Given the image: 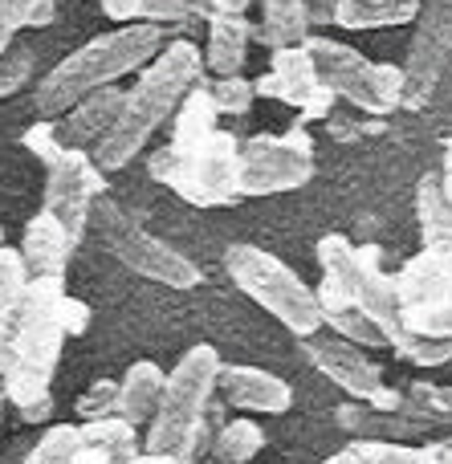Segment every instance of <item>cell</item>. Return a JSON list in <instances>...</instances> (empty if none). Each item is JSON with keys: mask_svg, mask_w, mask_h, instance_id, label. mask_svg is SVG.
Listing matches in <instances>:
<instances>
[{"mask_svg": "<svg viewBox=\"0 0 452 464\" xmlns=\"http://www.w3.org/2000/svg\"><path fill=\"white\" fill-rule=\"evenodd\" d=\"M200 82H204L200 45H192L188 37L168 41V45L139 70L135 86L122 90L119 119H114V127L102 135V143L90 151L98 168L102 171L127 168V163L147 147V139L179 111V102H184Z\"/></svg>", "mask_w": 452, "mask_h": 464, "instance_id": "6da1fadb", "label": "cell"}, {"mask_svg": "<svg viewBox=\"0 0 452 464\" xmlns=\"http://www.w3.org/2000/svg\"><path fill=\"white\" fill-rule=\"evenodd\" d=\"M318 265H322V281L334 285L351 305L367 314L388 338V346L399 359L416 362V367H445L452 362V343L445 338H424L404 326V314L396 302V281L383 269V253L375 245H355L342 232H326L318 240Z\"/></svg>", "mask_w": 452, "mask_h": 464, "instance_id": "7a4b0ae2", "label": "cell"}, {"mask_svg": "<svg viewBox=\"0 0 452 464\" xmlns=\"http://www.w3.org/2000/svg\"><path fill=\"white\" fill-rule=\"evenodd\" d=\"M65 294V277H29V289L16 310V334L5 367L8 408L21 411L24 424H45L53 416V375L65 346V330L57 305Z\"/></svg>", "mask_w": 452, "mask_h": 464, "instance_id": "3957f363", "label": "cell"}, {"mask_svg": "<svg viewBox=\"0 0 452 464\" xmlns=\"http://www.w3.org/2000/svg\"><path fill=\"white\" fill-rule=\"evenodd\" d=\"M163 45H168V29H159V24H151V21L119 24V29L86 41L82 49H73L70 57H62V62L37 82L33 106H37L41 119H57V114H65L86 94L106 90L119 78H127V73L143 70Z\"/></svg>", "mask_w": 452, "mask_h": 464, "instance_id": "277c9868", "label": "cell"}, {"mask_svg": "<svg viewBox=\"0 0 452 464\" xmlns=\"http://www.w3.org/2000/svg\"><path fill=\"white\" fill-rule=\"evenodd\" d=\"M216 375H220L216 346L200 343L179 354V362L163 379V395L151 424H147L143 452L171 457L179 464L196 460V452L204 449V420H208L212 395H216Z\"/></svg>", "mask_w": 452, "mask_h": 464, "instance_id": "5b68a950", "label": "cell"}, {"mask_svg": "<svg viewBox=\"0 0 452 464\" xmlns=\"http://www.w3.org/2000/svg\"><path fill=\"white\" fill-rule=\"evenodd\" d=\"M225 269L233 285L241 289L249 302H257L269 318H277L290 334L310 338L322 330V310H318V294L282 261V256L265 253L257 245H228Z\"/></svg>", "mask_w": 452, "mask_h": 464, "instance_id": "8992f818", "label": "cell"}, {"mask_svg": "<svg viewBox=\"0 0 452 464\" xmlns=\"http://www.w3.org/2000/svg\"><path fill=\"white\" fill-rule=\"evenodd\" d=\"M90 225L98 228L106 253L119 265L135 269L139 277L155 281V285L168 289H196L200 285V265L192 256H184L179 248H171L168 240H159L155 232H147L130 212H122L111 196H98L94 208H90Z\"/></svg>", "mask_w": 452, "mask_h": 464, "instance_id": "52a82bcc", "label": "cell"}, {"mask_svg": "<svg viewBox=\"0 0 452 464\" xmlns=\"http://www.w3.org/2000/svg\"><path fill=\"white\" fill-rule=\"evenodd\" d=\"M306 53L314 62V73L322 82V90H331L334 98H347L351 106L367 114H391L404 102V70L388 62H371L359 49L342 45L331 37H306Z\"/></svg>", "mask_w": 452, "mask_h": 464, "instance_id": "ba28073f", "label": "cell"}, {"mask_svg": "<svg viewBox=\"0 0 452 464\" xmlns=\"http://www.w3.org/2000/svg\"><path fill=\"white\" fill-rule=\"evenodd\" d=\"M236 155H241L236 135L216 127L188 160H159L155 155L151 176L196 208H220V204L236 200Z\"/></svg>", "mask_w": 452, "mask_h": 464, "instance_id": "9c48e42d", "label": "cell"}, {"mask_svg": "<svg viewBox=\"0 0 452 464\" xmlns=\"http://www.w3.org/2000/svg\"><path fill=\"white\" fill-rule=\"evenodd\" d=\"M314 176V143L302 127L285 135H253L236 155V196H277L310 184Z\"/></svg>", "mask_w": 452, "mask_h": 464, "instance_id": "30bf717a", "label": "cell"}, {"mask_svg": "<svg viewBox=\"0 0 452 464\" xmlns=\"http://www.w3.org/2000/svg\"><path fill=\"white\" fill-rule=\"evenodd\" d=\"M41 163H45V204L41 208L62 220L73 240H82V232L90 225V208H94L98 196H106L102 168L94 163L90 151H78V147L65 143L41 155Z\"/></svg>", "mask_w": 452, "mask_h": 464, "instance_id": "8fae6325", "label": "cell"}, {"mask_svg": "<svg viewBox=\"0 0 452 464\" xmlns=\"http://www.w3.org/2000/svg\"><path fill=\"white\" fill-rule=\"evenodd\" d=\"M448 65H452V0H420L408 62L399 65L404 70V102L399 106L424 111Z\"/></svg>", "mask_w": 452, "mask_h": 464, "instance_id": "7c38bea8", "label": "cell"}, {"mask_svg": "<svg viewBox=\"0 0 452 464\" xmlns=\"http://www.w3.org/2000/svg\"><path fill=\"white\" fill-rule=\"evenodd\" d=\"M302 346H306V359L314 362L334 387H342L355 403L383 408V411L399 408V392L383 383V371L367 359L363 346L347 343V338L331 334V330H318V334L302 338Z\"/></svg>", "mask_w": 452, "mask_h": 464, "instance_id": "4fadbf2b", "label": "cell"}, {"mask_svg": "<svg viewBox=\"0 0 452 464\" xmlns=\"http://www.w3.org/2000/svg\"><path fill=\"white\" fill-rule=\"evenodd\" d=\"M253 90L274 98V102L298 106L302 114H322L334 98L331 90H322V82H318L306 45L274 49V53H269V73H261V78L253 82Z\"/></svg>", "mask_w": 452, "mask_h": 464, "instance_id": "5bb4252c", "label": "cell"}, {"mask_svg": "<svg viewBox=\"0 0 452 464\" xmlns=\"http://www.w3.org/2000/svg\"><path fill=\"white\" fill-rule=\"evenodd\" d=\"M391 281L404 318L452 302V248H420Z\"/></svg>", "mask_w": 452, "mask_h": 464, "instance_id": "9a60e30c", "label": "cell"}, {"mask_svg": "<svg viewBox=\"0 0 452 464\" xmlns=\"http://www.w3.org/2000/svg\"><path fill=\"white\" fill-rule=\"evenodd\" d=\"M216 392L225 395L228 408L249 411V416H282L293 408V387L265 367H241V362L225 367L220 362Z\"/></svg>", "mask_w": 452, "mask_h": 464, "instance_id": "2e32d148", "label": "cell"}, {"mask_svg": "<svg viewBox=\"0 0 452 464\" xmlns=\"http://www.w3.org/2000/svg\"><path fill=\"white\" fill-rule=\"evenodd\" d=\"M73 248H78V240L70 237V228L41 208L37 217H29V225H24V237H21L16 253H21L29 277H65Z\"/></svg>", "mask_w": 452, "mask_h": 464, "instance_id": "e0dca14e", "label": "cell"}, {"mask_svg": "<svg viewBox=\"0 0 452 464\" xmlns=\"http://www.w3.org/2000/svg\"><path fill=\"white\" fill-rule=\"evenodd\" d=\"M122 111V90L119 86H106V90H94L86 94L82 102H73L65 111V119L57 122V139L65 147H78V151H94L102 143V135L114 127Z\"/></svg>", "mask_w": 452, "mask_h": 464, "instance_id": "ac0fdd59", "label": "cell"}, {"mask_svg": "<svg viewBox=\"0 0 452 464\" xmlns=\"http://www.w3.org/2000/svg\"><path fill=\"white\" fill-rule=\"evenodd\" d=\"M253 41V24L236 13H208V49H204V70L216 78H236L245 70Z\"/></svg>", "mask_w": 452, "mask_h": 464, "instance_id": "d6986e66", "label": "cell"}, {"mask_svg": "<svg viewBox=\"0 0 452 464\" xmlns=\"http://www.w3.org/2000/svg\"><path fill=\"white\" fill-rule=\"evenodd\" d=\"M163 379L168 375H163L159 362H151V359L130 362L119 392H114V416L127 420L130 428L151 424L155 408H159V395H163Z\"/></svg>", "mask_w": 452, "mask_h": 464, "instance_id": "ffe728a7", "label": "cell"}, {"mask_svg": "<svg viewBox=\"0 0 452 464\" xmlns=\"http://www.w3.org/2000/svg\"><path fill=\"white\" fill-rule=\"evenodd\" d=\"M326 464H452V444L420 449V444L399 440H351Z\"/></svg>", "mask_w": 452, "mask_h": 464, "instance_id": "44dd1931", "label": "cell"}, {"mask_svg": "<svg viewBox=\"0 0 452 464\" xmlns=\"http://www.w3.org/2000/svg\"><path fill=\"white\" fill-rule=\"evenodd\" d=\"M339 428L351 432L355 440H416L424 432L416 420H408L399 408L383 411V408H367V403H342L339 408Z\"/></svg>", "mask_w": 452, "mask_h": 464, "instance_id": "7402d4cb", "label": "cell"}, {"mask_svg": "<svg viewBox=\"0 0 452 464\" xmlns=\"http://www.w3.org/2000/svg\"><path fill=\"white\" fill-rule=\"evenodd\" d=\"M314 294H318V310H322V326H331V334L347 338V343L363 346V351H380V346H388V338L380 334V326H375L359 305H351L334 285L322 281Z\"/></svg>", "mask_w": 452, "mask_h": 464, "instance_id": "603a6c76", "label": "cell"}, {"mask_svg": "<svg viewBox=\"0 0 452 464\" xmlns=\"http://www.w3.org/2000/svg\"><path fill=\"white\" fill-rule=\"evenodd\" d=\"M310 37V13L306 0H261V24L257 41L274 53V49L306 45Z\"/></svg>", "mask_w": 452, "mask_h": 464, "instance_id": "cb8c5ba5", "label": "cell"}, {"mask_svg": "<svg viewBox=\"0 0 452 464\" xmlns=\"http://www.w3.org/2000/svg\"><path fill=\"white\" fill-rule=\"evenodd\" d=\"M420 13V0H334V24L351 33L408 24Z\"/></svg>", "mask_w": 452, "mask_h": 464, "instance_id": "d4e9b609", "label": "cell"}, {"mask_svg": "<svg viewBox=\"0 0 452 464\" xmlns=\"http://www.w3.org/2000/svg\"><path fill=\"white\" fill-rule=\"evenodd\" d=\"M416 220H420V248H452V200L440 188V176L428 171L416 184Z\"/></svg>", "mask_w": 452, "mask_h": 464, "instance_id": "484cf974", "label": "cell"}, {"mask_svg": "<svg viewBox=\"0 0 452 464\" xmlns=\"http://www.w3.org/2000/svg\"><path fill=\"white\" fill-rule=\"evenodd\" d=\"M78 436L86 449H98L111 464H130L143 452L139 428H130L127 420H119V416H102V420H90V424H78Z\"/></svg>", "mask_w": 452, "mask_h": 464, "instance_id": "4316f807", "label": "cell"}, {"mask_svg": "<svg viewBox=\"0 0 452 464\" xmlns=\"http://www.w3.org/2000/svg\"><path fill=\"white\" fill-rule=\"evenodd\" d=\"M265 449V428L257 420H228L212 440V464H249Z\"/></svg>", "mask_w": 452, "mask_h": 464, "instance_id": "83f0119b", "label": "cell"}, {"mask_svg": "<svg viewBox=\"0 0 452 464\" xmlns=\"http://www.w3.org/2000/svg\"><path fill=\"white\" fill-rule=\"evenodd\" d=\"M399 411L428 432L437 424H452V387L440 383H416L412 392L399 395Z\"/></svg>", "mask_w": 452, "mask_h": 464, "instance_id": "f1b7e54d", "label": "cell"}, {"mask_svg": "<svg viewBox=\"0 0 452 464\" xmlns=\"http://www.w3.org/2000/svg\"><path fill=\"white\" fill-rule=\"evenodd\" d=\"M78 444H82L78 424H53L41 432L37 444H29V449L21 452L16 464H70V457L78 452Z\"/></svg>", "mask_w": 452, "mask_h": 464, "instance_id": "f546056e", "label": "cell"}, {"mask_svg": "<svg viewBox=\"0 0 452 464\" xmlns=\"http://www.w3.org/2000/svg\"><path fill=\"white\" fill-rule=\"evenodd\" d=\"M53 21V0H0V29L21 33V29H41Z\"/></svg>", "mask_w": 452, "mask_h": 464, "instance_id": "4dcf8cb0", "label": "cell"}, {"mask_svg": "<svg viewBox=\"0 0 452 464\" xmlns=\"http://www.w3.org/2000/svg\"><path fill=\"white\" fill-rule=\"evenodd\" d=\"M204 90H208V98H212V106H216V114H249L253 98H257L253 82H245L241 73H236V78H216V82H208Z\"/></svg>", "mask_w": 452, "mask_h": 464, "instance_id": "1f68e13d", "label": "cell"}, {"mask_svg": "<svg viewBox=\"0 0 452 464\" xmlns=\"http://www.w3.org/2000/svg\"><path fill=\"white\" fill-rule=\"evenodd\" d=\"M29 73H33V49L13 41V45L0 53V98L16 94V90L29 82Z\"/></svg>", "mask_w": 452, "mask_h": 464, "instance_id": "d6a6232c", "label": "cell"}, {"mask_svg": "<svg viewBox=\"0 0 452 464\" xmlns=\"http://www.w3.org/2000/svg\"><path fill=\"white\" fill-rule=\"evenodd\" d=\"M114 392H119V383H106V379H98V383L78 400L82 424H90V420H102V416H114Z\"/></svg>", "mask_w": 452, "mask_h": 464, "instance_id": "836d02e7", "label": "cell"}, {"mask_svg": "<svg viewBox=\"0 0 452 464\" xmlns=\"http://www.w3.org/2000/svg\"><path fill=\"white\" fill-rule=\"evenodd\" d=\"M188 16H192L188 0H143V5H139V21H151V24H159V29L184 24Z\"/></svg>", "mask_w": 452, "mask_h": 464, "instance_id": "e575fe53", "label": "cell"}, {"mask_svg": "<svg viewBox=\"0 0 452 464\" xmlns=\"http://www.w3.org/2000/svg\"><path fill=\"white\" fill-rule=\"evenodd\" d=\"M57 318H62L65 338H78V334H86V326H90V305H86V302H78V297H70V294H62Z\"/></svg>", "mask_w": 452, "mask_h": 464, "instance_id": "d590c367", "label": "cell"}, {"mask_svg": "<svg viewBox=\"0 0 452 464\" xmlns=\"http://www.w3.org/2000/svg\"><path fill=\"white\" fill-rule=\"evenodd\" d=\"M102 5V16H111L114 24H127V21H139V5L143 0H98Z\"/></svg>", "mask_w": 452, "mask_h": 464, "instance_id": "8d00e7d4", "label": "cell"}, {"mask_svg": "<svg viewBox=\"0 0 452 464\" xmlns=\"http://www.w3.org/2000/svg\"><path fill=\"white\" fill-rule=\"evenodd\" d=\"M306 13H310V29H314V24H331L334 21V0H306Z\"/></svg>", "mask_w": 452, "mask_h": 464, "instance_id": "74e56055", "label": "cell"}, {"mask_svg": "<svg viewBox=\"0 0 452 464\" xmlns=\"http://www.w3.org/2000/svg\"><path fill=\"white\" fill-rule=\"evenodd\" d=\"M440 188H445V196L452 200V135H448V143H445V163H440Z\"/></svg>", "mask_w": 452, "mask_h": 464, "instance_id": "f35d334b", "label": "cell"}, {"mask_svg": "<svg viewBox=\"0 0 452 464\" xmlns=\"http://www.w3.org/2000/svg\"><path fill=\"white\" fill-rule=\"evenodd\" d=\"M253 0H212V13H236L245 16V8H249Z\"/></svg>", "mask_w": 452, "mask_h": 464, "instance_id": "ab89813d", "label": "cell"}, {"mask_svg": "<svg viewBox=\"0 0 452 464\" xmlns=\"http://www.w3.org/2000/svg\"><path fill=\"white\" fill-rule=\"evenodd\" d=\"M188 8H192V16H208L212 13V0H188Z\"/></svg>", "mask_w": 452, "mask_h": 464, "instance_id": "60d3db41", "label": "cell"}, {"mask_svg": "<svg viewBox=\"0 0 452 464\" xmlns=\"http://www.w3.org/2000/svg\"><path fill=\"white\" fill-rule=\"evenodd\" d=\"M5 408H8V395H5V379H0V432H5Z\"/></svg>", "mask_w": 452, "mask_h": 464, "instance_id": "b9f144b4", "label": "cell"}, {"mask_svg": "<svg viewBox=\"0 0 452 464\" xmlns=\"http://www.w3.org/2000/svg\"><path fill=\"white\" fill-rule=\"evenodd\" d=\"M16 460H21V457H5V460H0V464H16Z\"/></svg>", "mask_w": 452, "mask_h": 464, "instance_id": "7bdbcfd3", "label": "cell"}, {"mask_svg": "<svg viewBox=\"0 0 452 464\" xmlns=\"http://www.w3.org/2000/svg\"><path fill=\"white\" fill-rule=\"evenodd\" d=\"M188 464H208V460H188Z\"/></svg>", "mask_w": 452, "mask_h": 464, "instance_id": "ee69618b", "label": "cell"}, {"mask_svg": "<svg viewBox=\"0 0 452 464\" xmlns=\"http://www.w3.org/2000/svg\"><path fill=\"white\" fill-rule=\"evenodd\" d=\"M0 245H5V228H0Z\"/></svg>", "mask_w": 452, "mask_h": 464, "instance_id": "f6af8a7d", "label": "cell"}]
</instances>
